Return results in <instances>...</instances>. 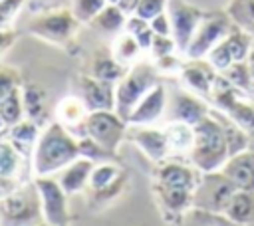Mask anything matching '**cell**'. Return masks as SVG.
I'll use <instances>...</instances> for the list:
<instances>
[{
  "mask_svg": "<svg viewBox=\"0 0 254 226\" xmlns=\"http://www.w3.org/2000/svg\"><path fill=\"white\" fill-rule=\"evenodd\" d=\"M79 157L77 139L60 123L50 121L42 127L38 143L32 153V170L34 176H54L69 163Z\"/></svg>",
  "mask_w": 254,
  "mask_h": 226,
  "instance_id": "1",
  "label": "cell"
},
{
  "mask_svg": "<svg viewBox=\"0 0 254 226\" xmlns=\"http://www.w3.org/2000/svg\"><path fill=\"white\" fill-rule=\"evenodd\" d=\"M192 129H194V139H192V149L189 153L190 165L200 172L220 170L226 159L230 157L220 123L208 113Z\"/></svg>",
  "mask_w": 254,
  "mask_h": 226,
  "instance_id": "2",
  "label": "cell"
},
{
  "mask_svg": "<svg viewBox=\"0 0 254 226\" xmlns=\"http://www.w3.org/2000/svg\"><path fill=\"white\" fill-rule=\"evenodd\" d=\"M157 83H159V69L155 67V63L139 59L133 65H129L127 73L115 83V113L127 121L133 107Z\"/></svg>",
  "mask_w": 254,
  "mask_h": 226,
  "instance_id": "3",
  "label": "cell"
},
{
  "mask_svg": "<svg viewBox=\"0 0 254 226\" xmlns=\"http://www.w3.org/2000/svg\"><path fill=\"white\" fill-rule=\"evenodd\" d=\"M212 103L216 109L224 111L250 139V149H254V99L236 87H232L220 73L216 75L212 89Z\"/></svg>",
  "mask_w": 254,
  "mask_h": 226,
  "instance_id": "4",
  "label": "cell"
},
{
  "mask_svg": "<svg viewBox=\"0 0 254 226\" xmlns=\"http://www.w3.org/2000/svg\"><path fill=\"white\" fill-rule=\"evenodd\" d=\"M236 190L238 188L234 182L222 170L200 172V178L192 190V208L212 216H222Z\"/></svg>",
  "mask_w": 254,
  "mask_h": 226,
  "instance_id": "5",
  "label": "cell"
},
{
  "mask_svg": "<svg viewBox=\"0 0 254 226\" xmlns=\"http://www.w3.org/2000/svg\"><path fill=\"white\" fill-rule=\"evenodd\" d=\"M42 222L40 194L34 184L22 182V186L0 200V226H36Z\"/></svg>",
  "mask_w": 254,
  "mask_h": 226,
  "instance_id": "6",
  "label": "cell"
},
{
  "mask_svg": "<svg viewBox=\"0 0 254 226\" xmlns=\"http://www.w3.org/2000/svg\"><path fill=\"white\" fill-rule=\"evenodd\" d=\"M232 28H234V22L226 14V10L224 12H204V16L185 52V57L187 59H204L208 56V52L230 34Z\"/></svg>",
  "mask_w": 254,
  "mask_h": 226,
  "instance_id": "7",
  "label": "cell"
},
{
  "mask_svg": "<svg viewBox=\"0 0 254 226\" xmlns=\"http://www.w3.org/2000/svg\"><path fill=\"white\" fill-rule=\"evenodd\" d=\"M77 24L79 22L75 20L69 8H58V10H48L34 16L28 22V32L36 38L62 46L73 38Z\"/></svg>",
  "mask_w": 254,
  "mask_h": 226,
  "instance_id": "8",
  "label": "cell"
},
{
  "mask_svg": "<svg viewBox=\"0 0 254 226\" xmlns=\"http://www.w3.org/2000/svg\"><path fill=\"white\" fill-rule=\"evenodd\" d=\"M34 184L40 194L42 220L54 226H71V214L67 206V192L62 188L56 176H34Z\"/></svg>",
  "mask_w": 254,
  "mask_h": 226,
  "instance_id": "9",
  "label": "cell"
},
{
  "mask_svg": "<svg viewBox=\"0 0 254 226\" xmlns=\"http://www.w3.org/2000/svg\"><path fill=\"white\" fill-rule=\"evenodd\" d=\"M254 50V38L248 30H242L238 26H234L230 30V34L220 40L204 57L216 71L226 69L228 65L236 63V61H246L250 57Z\"/></svg>",
  "mask_w": 254,
  "mask_h": 226,
  "instance_id": "10",
  "label": "cell"
},
{
  "mask_svg": "<svg viewBox=\"0 0 254 226\" xmlns=\"http://www.w3.org/2000/svg\"><path fill=\"white\" fill-rule=\"evenodd\" d=\"M127 127L129 123L115 111H89L85 121V135L107 151L115 153L127 135Z\"/></svg>",
  "mask_w": 254,
  "mask_h": 226,
  "instance_id": "11",
  "label": "cell"
},
{
  "mask_svg": "<svg viewBox=\"0 0 254 226\" xmlns=\"http://www.w3.org/2000/svg\"><path fill=\"white\" fill-rule=\"evenodd\" d=\"M167 14L171 18V28H173V40L177 44L179 52H187L204 12L185 0H169L167 2Z\"/></svg>",
  "mask_w": 254,
  "mask_h": 226,
  "instance_id": "12",
  "label": "cell"
},
{
  "mask_svg": "<svg viewBox=\"0 0 254 226\" xmlns=\"http://www.w3.org/2000/svg\"><path fill=\"white\" fill-rule=\"evenodd\" d=\"M208 113H210V107L204 103V99L200 95H194V93L179 89L167 101L165 119L167 121H181V123H187V125L194 127Z\"/></svg>",
  "mask_w": 254,
  "mask_h": 226,
  "instance_id": "13",
  "label": "cell"
},
{
  "mask_svg": "<svg viewBox=\"0 0 254 226\" xmlns=\"http://www.w3.org/2000/svg\"><path fill=\"white\" fill-rule=\"evenodd\" d=\"M167 101H169V95H167V87L159 81L153 89H149L141 101L133 107L127 123L129 127H147V125H155L161 117H165V111H167Z\"/></svg>",
  "mask_w": 254,
  "mask_h": 226,
  "instance_id": "14",
  "label": "cell"
},
{
  "mask_svg": "<svg viewBox=\"0 0 254 226\" xmlns=\"http://www.w3.org/2000/svg\"><path fill=\"white\" fill-rule=\"evenodd\" d=\"M77 95L89 111H115V83L97 79L91 73L79 75Z\"/></svg>",
  "mask_w": 254,
  "mask_h": 226,
  "instance_id": "15",
  "label": "cell"
},
{
  "mask_svg": "<svg viewBox=\"0 0 254 226\" xmlns=\"http://www.w3.org/2000/svg\"><path fill=\"white\" fill-rule=\"evenodd\" d=\"M159 210L165 222H179L181 216L192 208V190L179 188V186H165V184H151Z\"/></svg>",
  "mask_w": 254,
  "mask_h": 226,
  "instance_id": "16",
  "label": "cell"
},
{
  "mask_svg": "<svg viewBox=\"0 0 254 226\" xmlns=\"http://www.w3.org/2000/svg\"><path fill=\"white\" fill-rule=\"evenodd\" d=\"M129 139L143 151V155L149 161H153L157 165L167 161L169 155H171V147H169V139H167L165 129H155L153 125L131 127Z\"/></svg>",
  "mask_w": 254,
  "mask_h": 226,
  "instance_id": "17",
  "label": "cell"
},
{
  "mask_svg": "<svg viewBox=\"0 0 254 226\" xmlns=\"http://www.w3.org/2000/svg\"><path fill=\"white\" fill-rule=\"evenodd\" d=\"M218 71L206 59H187L181 67V77L190 91L200 97H212L214 81Z\"/></svg>",
  "mask_w": 254,
  "mask_h": 226,
  "instance_id": "18",
  "label": "cell"
},
{
  "mask_svg": "<svg viewBox=\"0 0 254 226\" xmlns=\"http://www.w3.org/2000/svg\"><path fill=\"white\" fill-rule=\"evenodd\" d=\"M200 178V170L189 165H183L179 161H163L157 165L153 182L165 184V186H179V188H189L194 190L196 182Z\"/></svg>",
  "mask_w": 254,
  "mask_h": 226,
  "instance_id": "19",
  "label": "cell"
},
{
  "mask_svg": "<svg viewBox=\"0 0 254 226\" xmlns=\"http://www.w3.org/2000/svg\"><path fill=\"white\" fill-rule=\"evenodd\" d=\"M89 109L79 95H65L56 105V121H60L75 139L85 137V121Z\"/></svg>",
  "mask_w": 254,
  "mask_h": 226,
  "instance_id": "20",
  "label": "cell"
},
{
  "mask_svg": "<svg viewBox=\"0 0 254 226\" xmlns=\"http://www.w3.org/2000/svg\"><path fill=\"white\" fill-rule=\"evenodd\" d=\"M220 170L234 182L236 188L254 190V149H246L228 157Z\"/></svg>",
  "mask_w": 254,
  "mask_h": 226,
  "instance_id": "21",
  "label": "cell"
},
{
  "mask_svg": "<svg viewBox=\"0 0 254 226\" xmlns=\"http://www.w3.org/2000/svg\"><path fill=\"white\" fill-rule=\"evenodd\" d=\"M93 161L85 159V157H77L73 163H69L65 169H62L58 174H54L58 178V182L62 184V188L73 196V194H79L81 190L87 188V182H89V174L93 170Z\"/></svg>",
  "mask_w": 254,
  "mask_h": 226,
  "instance_id": "22",
  "label": "cell"
},
{
  "mask_svg": "<svg viewBox=\"0 0 254 226\" xmlns=\"http://www.w3.org/2000/svg\"><path fill=\"white\" fill-rule=\"evenodd\" d=\"M22 101L26 119L34 121L40 127H46L50 123V109H48V93L38 83H22Z\"/></svg>",
  "mask_w": 254,
  "mask_h": 226,
  "instance_id": "23",
  "label": "cell"
},
{
  "mask_svg": "<svg viewBox=\"0 0 254 226\" xmlns=\"http://www.w3.org/2000/svg\"><path fill=\"white\" fill-rule=\"evenodd\" d=\"M40 131H42L40 125H36L30 119H22L20 123H16L12 127H6V137L18 149V153L24 159H32V153H34V147L38 143Z\"/></svg>",
  "mask_w": 254,
  "mask_h": 226,
  "instance_id": "24",
  "label": "cell"
},
{
  "mask_svg": "<svg viewBox=\"0 0 254 226\" xmlns=\"http://www.w3.org/2000/svg\"><path fill=\"white\" fill-rule=\"evenodd\" d=\"M222 216L236 226H254V190L238 188Z\"/></svg>",
  "mask_w": 254,
  "mask_h": 226,
  "instance_id": "25",
  "label": "cell"
},
{
  "mask_svg": "<svg viewBox=\"0 0 254 226\" xmlns=\"http://www.w3.org/2000/svg\"><path fill=\"white\" fill-rule=\"evenodd\" d=\"M210 115L220 123L222 131H224V137H226V145H228V155H236L240 151H246L250 149V139L246 135V131H242L224 111L220 109H210Z\"/></svg>",
  "mask_w": 254,
  "mask_h": 226,
  "instance_id": "26",
  "label": "cell"
},
{
  "mask_svg": "<svg viewBox=\"0 0 254 226\" xmlns=\"http://www.w3.org/2000/svg\"><path fill=\"white\" fill-rule=\"evenodd\" d=\"M127 65L119 63L111 52H97L91 59V75L109 83H117L125 73H127Z\"/></svg>",
  "mask_w": 254,
  "mask_h": 226,
  "instance_id": "27",
  "label": "cell"
},
{
  "mask_svg": "<svg viewBox=\"0 0 254 226\" xmlns=\"http://www.w3.org/2000/svg\"><path fill=\"white\" fill-rule=\"evenodd\" d=\"M127 14L117 4H107L91 22L89 26L103 34H121L125 30Z\"/></svg>",
  "mask_w": 254,
  "mask_h": 226,
  "instance_id": "28",
  "label": "cell"
},
{
  "mask_svg": "<svg viewBox=\"0 0 254 226\" xmlns=\"http://www.w3.org/2000/svg\"><path fill=\"white\" fill-rule=\"evenodd\" d=\"M165 133H167V139H169L171 153H179V155L183 153V155L189 157V153L192 149V139H194L192 125H187V123H181V121H167Z\"/></svg>",
  "mask_w": 254,
  "mask_h": 226,
  "instance_id": "29",
  "label": "cell"
},
{
  "mask_svg": "<svg viewBox=\"0 0 254 226\" xmlns=\"http://www.w3.org/2000/svg\"><path fill=\"white\" fill-rule=\"evenodd\" d=\"M24 157L18 153V149L8 141L6 129L0 133V176H20L22 178V167Z\"/></svg>",
  "mask_w": 254,
  "mask_h": 226,
  "instance_id": "30",
  "label": "cell"
},
{
  "mask_svg": "<svg viewBox=\"0 0 254 226\" xmlns=\"http://www.w3.org/2000/svg\"><path fill=\"white\" fill-rule=\"evenodd\" d=\"M127 174V170H123L119 165L115 163H99V165H93V170L89 174V182H87V188L89 190H103V188H109L111 184H115L119 178H123Z\"/></svg>",
  "mask_w": 254,
  "mask_h": 226,
  "instance_id": "31",
  "label": "cell"
},
{
  "mask_svg": "<svg viewBox=\"0 0 254 226\" xmlns=\"http://www.w3.org/2000/svg\"><path fill=\"white\" fill-rule=\"evenodd\" d=\"M111 54H113V57L119 61V63H123V65H133L135 61H139V56L143 54V48L139 46V42L129 34V32H121L117 38H115V42H113V48H111Z\"/></svg>",
  "mask_w": 254,
  "mask_h": 226,
  "instance_id": "32",
  "label": "cell"
},
{
  "mask_svg": "<svg viewBox=\"0 0 254 226\" xmlns=\"http://www.w3.org/2000/svg\"><path fill=\"white\" fill-rule=\"evenodd\" d=\"M20 87H16L8 97H4L0 101V115H2L4 123H6V127H12V125L20 123L22 119H26L24 101H22V89Z\"/></svg>",
  "mask_w": 254,
  "mask_h": 226,
  "instance_id": "33",
  "label": "cell"
},
{
  "mask_svg": "<svg viewBox=\"0 0 254 226\" xmlns=\"http://www.w3.org/2000/svg\"><path fill=\"white\" fill-rule=\"evenodd\" d=\"M226 14L234 26L248 32L254 30V0H232L226 8Z\"/></svg>",
  "mask_w": 254,
  "mask_h": 226,
  "instance_id": "34",
  "label": "cell"
},
{
  "mask_svg": "<svg viewBox=\"0 0 254 226\" xmlns=\"http://www.w3.org/2000/svg\"><path fill=\"white\" fill-rule=\"evenodd\" d=\"M232 87H236V89H240V91H250V87H252V75H250V67H248V59L246 61H236V63H232V65H228L226 69H222V71H218Z\"/></svg>",
  "mask_w": 254,
  "mask_h": 226,
  "instance_id": "35",
  "label": "cell"
},
{
  "mask_svg": "<svg viewBox=\"0 0 254 226\" xmlns=\"http://www.w3.org/2000/svg\"><path fill=\"white\" fill-rule=\"evenodd\" d=\"M125 32H129V34L139 42V46L143 48V52H149L151 42H153V36H155L153 30H151L149 20H143V18H139L137 14H131V16H127Z\"/></svg>",
  "mask_w": 254,
  "mask_h": 226,
  "instance_id": "36",
  "label": "cell"
},
{
  "mask_svg": "<svg viewBox=\"0 0 254 226\" xmlns=\"http://www.w3.org/2000/svg\"><path fill=\"white\" fill-rule=\"evenodd\" d=\"M105 6L107 0H71L69 10L79 24H89Z\"/></svg>",
  "mask_w": 254,
  "mask_h": 226,
  "instance_id": "37",
  "label": "cell"
},
{
  "mask_svg": "<svg viewBox=\"0 0 254 226\" xmlns=\"http://www.w3.org/2000/svg\"><path fill=\"white\" fill-rule=\"evenodd\" d=\"M127 174L123 176V178H119L115 184H111L109 188H103V190H89V202L93 204V206H105V204H109V202H113V200H117L121 194H123V190L127 188Z\"/></svg>",
  "mask_w": 254,
  "mask_h": 226,
  "instance_id": "38",
  "label": "cell"
},
{
  "mask_svg": "<svg viewBox=\"0 0 254 226\" xmlns=\"http://www.w3.org/2000/svg\"><path fill=\"white\" fill-rule=\"evenodd\" d=\"M77 147H79V157H85V159H89V161H99V159H113L115 157V153H111V151H107L105 147H101L97 141H93L91 137H79L77 139Z\"/></svg>",
  "mask_w": 254,
  "mask_h": 226,
  "instance_id": "39",
  "label": "cell"
},
{
  "mask_svg": "<svg viewBox=\"0 0 254 226\" xmlns=\"http://www.w3.org/2000/svg\"><path fill=\"white\" fill-rule=\"evenodd\" d=\"M24 81H22V75L18 69H14L10 65H0V101L4 97H8Z\"/></svg>",
  "mask_w": 254,
  "mask_h": 226,
  "instance_id": "40",
  "label": "cell"
},
{
  "mask_svg": "<svg viewBox=\"0 0 254 226\" xmlns=\"http://www.w3.org/2000/svg\"><path fill=\"white\" fill-rule=\"evenodd\" d=\"M175 50H177V44H175L173 36H157V34L153 36V42H151V48H149L153 59L171 56V54H175Z\"/></svg>",
  "mask_w": 254,
  "mask_h": 226,
  "instance_id": "41",
  "label": "cell"
},
{
  "mask_svg": "<svg viewBox=\"0 0 254 226\" xmlns=\"http://www.w3.org/2000/svg\"><path fill=\"white\" fill-rule=\"evenodd\" d=\"M26 0H0V28H10Z\"/></svg>",
  "mask_w": 254,
  "mask_h": 226,
  "instance_id": "42",
  "label": "cell"
},
{
  "mask_svg": "<svg viewBox=\"0 0 254 226\" xmlns=\"http://www.w3.org/2000/svg\"><path fill=\"white\" fill-rule=\"evenodd\" d=\"M167 2L169 0H141L135 14L143 20H153L155 16H159L161 12L167 10Z\"/></svg>",
  "mask_w": 254,
  "mask_h": 226,
  "instance_id": "43",
  "label": "cell"
},
{
  "mask_svg": "<svg viewBox=\"0 0 254 226\" xmlns=\"http://www.w3.org/2000/svg\"><path fill=\"white\" fill-rule=\"evenodd\" d=\"M149 24H151V30H153V34H157V36H173L171 18H169L167 10H165V12H161L159 16H155L153 20H149Z\"/></svg>",
  "mask_w": 254,
  "mask_h": 226,
  "instance_id": "44",
  "label": "cell"
},
{
  "mask_svg": "<svg viewBox=\"0 0 254 226\" xmlns=\"http://www.w3.org/2000/svg\"><path fill=\"white\" fill-rule=\"evenodd\" d=\"M22 182H24V178H20V176H0V200L10 196L12 192H16L22 186Z\"/></svg>",
  "mask_w": 254,
  "mask_h": 226,
  "instance_id": "45",
  "label": "cell"
},
{
  "mask_svg": "<svg viewBox=\"0 0 254 226\" xmlns=\"http://www.w3.org/2000/svg\"><path fill=\"white\" fill-rule=\"evenodd\" d=\"M155 67H157L159 71H173V69H179V71H181L183 63L175 57V54H171V56H165V57L155 59Z\"/></svg>",
  "mask_w": 254,
  "mask_h": 226,
  "instance_id": "46",
  "label": "cell"
},
{
  "mask_svg": "<svg viewBox=\"0 0 254 226\" xmlns=\"http://www.w3.org/2000/svg\"><path fill=\"white\" fill-rule=\"evenodd\" d=\"M16 42V32L12 28H0V54L6 52Z\"/></svg>",
  "mask_w": 254,
  "mask_h": 226,
  "instance_id": "47",
  "label": "cell"
},
{
  "mask_svg": "<svg viewBox=\"0 0 254 226\" xmlns=\"http://www.w3.org/2000/svg\"><path fill=\"white\" fill-rule=\"evenodd\" d=\"M139 2H141V0H119V2H117V6H119L127 16H131V14H135V10H137Z\"/></svg>",
  "mask_w": 254,
  "mask_h": 226,
  "instance_id": "48",
  "label": "cell"
},
{
  "mask_svg": "<svg viewBox=\"0 0 254 226\" xmlns=\"http://www.w3.org/2000/svg\"><path fill=\"white\" fill-rule=\"evenodd\" d=\"M248 67H250V75H252V81H254V50H252V54L248 57Z\"/></svg>",
  "mask_w": 254,
  "mask_h": 226,
  "instance_id": "49",
  "label": "cell"
},
{
  "mask_svg": "<svg viewBox=\"0 0 254 226\" xmlns=\"http://www.w3.org/2000/svg\"><path fill=\"white\" fill-rule=\"evenodd\" d=\"M6 129V123H4V119H2V115H0V133Z\"/></svg>",
  "mask_w": 254,
  "mask_h": 226,
  "instance_id": "50",
  "label": "cell"
},
{
  "mask_svg": "<svg viewBox=\"0 0 254 226\" xmlns=\"http://www.w3.org/2000/svg\"><path fill=\"white\" fill-rule=\"evenodd\" d=\"M248 95L254 99V83H252V87H250V91H248Z\"/></svg>",
  "mask_w": 254,
  "mask_h": 226,
  "instance_id": "51",
  "label": "cell"
},
{
  "mask_svg": "<svg viewBox=\"0 0 254 226\" xmlns=\"http://www.w3.org/2000/svg\"><path fill=\"white\" fill-rule=\"evenodd\" d=\"M36 226H54V224H48V222H44V220H42V222H40V224H36Z\"/></svg>",
  "mask_w": 254,
  "mask_h": 226,
  "instance_id": "52",
  "label": "cell"
},
{
  "mask_svg": "<svg viewBox=\"0 0 254 226\" xmlns=\"http://www.w3.org/2000/svg\"><path fill=\"white\" fill-rule=\"evenodd\" d=\"M119 0H107V4H117Z\"/></svg>",
  "mask_w": 254,
  "mask_h": 226,
  "instance_id": "53",
  "label": "cell"
},
{
  "mask_svg": "<svg viewBox=\"0 0 254 226\" xmlns=\"http://www.w3.org/2000/svg\"><path fill=\"white\" fill-rule=\"evenodd\" d=\"M250 34H252V38H254V30H252V32H250Z\"/></svg>",
  "mask_w": 254,
  "mask_h": 226,
  "instance_id": "54",
  "label": "cell"
}]
</instances>
